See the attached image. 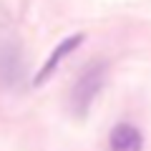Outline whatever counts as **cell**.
Returning <instances> with one entry per match:
<instances>
[{
  "instance_id": "1",
  "label": "cell",
  "mask_w": 151,
  "mask_h": 151,
  "mask_svg": "<svg viewBox=\"0 0 151 151\" xmlns=\"http://www.w3.org/2000/svg\"><path fill=\"white\" fill-rule=\"evenodd\" d=\"M103 83H106V63H101V60L91 63L78 76V81H76L73 91H70V106H73L76 116H86L88 113L96 96L101 93Z\"/></svg>"
},
{
  "instance_id": "2",
  "label": "cell",
  "mask_w": 151,
  "mask_h": 151,
  "mask_svg": "<svg viewBox=\"0 0 151 151\" xmlns=\"http://www.w3.org/2000/svg\"><path fill=\"white\" fill-rule=\"evenodd\" d=\"M25 63L23 53L15 43H3L0 45V88H18L23 83Z\"/></svg>"
},
{
  "instance_id": "3",
  "label": "cell",
  "mask_w": 151,
  "mask_h": 151,
  "mask_svg": "<svg viewBox=\"0 0 151 151\" xmlns=\"http://www.w3.org/2000/svg\"><path fill=\"white\" fill-rule=\"evenodd\" d=\"M83 40H86V35H83V33H73V35L63 38V40H60V43L53 48V53L48 55V60L40 65V70L35 73V78H33V86H40V83L48 81L50 76L55 73V68L60 65V60H65V58H68V55L73 53L76 48H78V45L83 43Z\"/></svg>"
},
{
  "instance_id": "4",
  "label": "cell",
  "mask_w": 151,
  "mask_h": 151,
  "mask_svg": "<svg viewBox=\"0 0 151 151\" xmlns=\"http://www.w3.org/2000/svg\"><path fill=\"white\" fill-rule=\"evenodd\" d=\"M111 151H144V134L134 124H116L108 134Z\"/></svg>"
}]
</instances>
